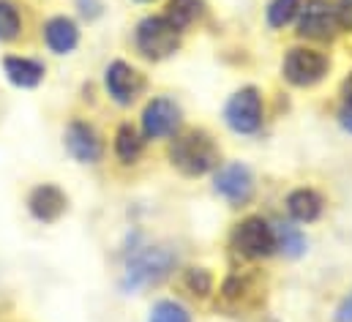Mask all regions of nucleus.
I'll return each instance as SVG.
<instances>
[{
  "mask_svg": "<svg viewBox=\"0 0 352 322\" xmlns=\"http://www.w3.org/2000/svg\"><path fill=\"white\" fill-rule=\"evenodd\" d=\"M112 153H115V159L120 161V164H126V167L137 164V161L142 159V153H145L142 131H137L131 123H120L115 129V137H112Z\"/></svg>",
  "mask_w": 352,
  "mask_h": 322,
  "instance_id": "obj_15",
  "label": "nucleus"
},
{
  "mask_svg": "<svg viewBox=\"0 0 352 322\" xmlns=\"http://www.w3.org/2000/svg\"><path fill=\"white\" fill-rule=\"evenodd\" d=\"M25 205H28V213H30L38 224H55V222L66 213L69 197H66V191H63L60 186H55V183H38V186H33V189L28 191Z\"/></svg>",
  "mask_w": 352,
  "mask_h": 322,
  "instance_id": "obj_12",
  "label": "nucleus"
},
{
  "mask_svg": "<svg viewBox=\"0 0 352 322\" xmlns=\"http://www.w3.org/2000/svg\"><path fill=\"white\" fill-rule=\"evenodd\" d=\"M263 93L252 85L230 96L224 107V120L235 134H254L263 126Z\"/></svg>",
  "mask_w": 352,
  "mask_h": 322,
  "instance_id": "obj_7",
  "label": "nucleus"
},
{
  "mask_svg": "<svg viewBox=\"0 0 352 322\" xmlns=\"http://www.w3.org/2000/svg\"><path fill=\"white\" fill-rule=\"evenodd\" d=\"M300 6H303V0H270L267 8H265V22H267V28H273V30L287 28V25L298 17Z\"/></svg>",
  "mask_w": 352,
  "mask_h": 322,
  "instance_id": "obj_20",
  "label": "nucleus"
},
{
  "mask_svg": "<svg viewBox=\"0 0 352 322\" xmlns=\"http://www.w3.org/2000/svg\"><path fill=\"white\" fill-rule=\"evenodd\" d=\"M339 33L336 6L331 0H306L298 11V36L311 41H331Z\"/></svg>",
  "mask_w": 352,
  "mask_h": 322,
  "instance_id": "obj_10",
  "label": "nucleus"
},
{
  "mask_svg": "<svg viewBox=\"0 0 352 322\" xmlns=\"http://www.w3.org/2000/svg\"><path fill=\"white\" fill-rule=\"evenodd\" d=\"M328 72H331L328 55H322L320 50H309V47H292L281 61L284 80L295 87H311L325 80Z\"/></svg>",
  "mask_w": 352,
  "mask_h": 322,
  "instance_id": "obj_4",
  "label": "nucleus"
},
{
  "mask_svg": "<svg viewBox=\"0 0 352 322\" xmlns=\"http://www.w3.org/2000/svg\"><path fill=\"white\" fill-rule=\"evenodd\" d=\"M322 208H325L322 197H320L314 189H306V186L289 191V197H287V211H289V216H292L295 222H300V224L317 222V219L322 216Z\"/></svg>",
  "mask_w": 352,
  "mask_h": 322,
  "instance_id": "obj_16",
  "label": "nucleus"
},
{
  "mask_svg": "<svg viewBox=\"0 0 352 322\" xmlns=\"http://www.w3.org/2000/svg\"><path fill=\"white\" fill-rule=\"evenodd\" d=\"M177 265V254L170 246H145L137 248L123 273V290H142L151 284L164 281Z\"/></svg>",
  "mask_w": 352,
  "mask_h": 322,
  "instance_id": "obj_2",
  "label": "nucleus"
},
{
  "mask_svg": "<svg viewBox=\"0 0 352 322\" xmlns=\"http://www.w3.org/2000/svg\"><path fill=\"white\" fill-rule=\"evenodd\" d=\"M137 3H153V0H137Z\"/></svg>",
  "mask_w": 352,
  "mask_h": 322,
  "instance_id": "obj_27",
  "label": "nucleus"
},
{
  "mask_svg": "<svg viewBox=\"0 0 352 322\" xmlns=\"http://www.w3.org/2000/svg\"><path fill=\"white\" fill-rule=\"evenodd\" d=\"M148 322H191V314L183 303L177 301H159L153 309H151V317Z\"/></svg>",
  "mask_w": 352,
  "mask_h": 322,
  "instance_id": "obj_21",
  "label": "nucleus"
},
{
  "mask_svg": "<svg viewBox=\"0 0 352 322\" xmlns=\"http://www.w3.org/2000/svg\"><path fill=\"white\" fill-rule=\"evenodd\" d=\"M230 246L235 254H241L246 259H263L276 251V235L263 216H249L241 224H235V230L230 235Z\"/></svg>",
  "mask_w": 352,
  "mask_h": 322,
  "instance_id": "obj_5",
  "label": "nucleus"
},
{
  "mask_svg": "<svg viewBox=\"0 0 352 322\" xmlns=\"http://www.w3.org/2000/svg\"><path fill=\"white\" fill-rule=\"evenodd\" d=\"M3 74L19 90H33L47 77V63L30 55H6L3 58Z\"/></svg>",
  "mask_w": 352,
  "mask_h": 322,
  "instance_id": "obj_14",
  "label": "nucleus"
},
{
  "mask_svg": "<svg viewBox=\"0 0 352 322\" xmlns=\"http://www.w3.org/2000/svg\"><path fill=\"white\" fill-rule=\"evenodd\" d=\"M170 161L186 178H202L219 167L221 153H219V145L213 142V137L208 131L194 129V131H186V134L175 137V142L170 145Z\"/></svg>",
  "mask_w": 352,
  "mask_h": 322,
  "instance_id": "obj_1",
  "label": "nucleus"
},
{
  "mask_svg": "<svg viewBox=\"0 0 352 322\" xmlns=\"http://www.w3.org/2000/svg\"><path fill=\"white\" fill-rule=\"evenodd\" d=\"M63 145H66L69 156L74 161H80V164H98V161L104 159V153H107L101 131L90 120H85V118H72L66 123Z\"/></svg>",
  "mask_w": 352,
  "mask_h": 322,
  "instance_id": "obj_9",
  "label": "nucleus"
},
{
  "mask_svg": "<svg viewBox=\"0 0 352 322\" xmlns=\"http://www.w3.org/2000/svg\"><path fill=\"white\" fill-rule=\"evenodd\" d=\"M41 41L52 55H72L80 47V25L66 14H52L41 25Z\"/></svg>",
  "mask_w": 352,
  "mask_h": 322,
  "instance_id": "obj_13",
  "label": "nucleus"
},
{
  "mask_svg": "<svg viewBox=\"0 0 352 322\" xmlns=\"http://www.w3.org/2000/svg\"><path fill=\"white\" fill-rule=\"evenodd\" d=\"M339 123L352 134V74L342 85V104H339Z\"/></svg>",
  "mask_w": 352,
  "mask_h": 322,
  "instance_id": "obj_23",
  "label": "nucleus"
},
{
  "mask_svg": "<svg viewBox=\"0 0 352 322\" xmlns=\"http://www.w3.org/2000/svg\"><path fill=\"white\" fill-rule=\"evenodd\" d=\"M213 189L216 194H221L227 202L232 205H246L254 194V175L246 164L241 161H232V164H224L216 169V178H213Z\"/></svg>",
  "mask_w": 352,
  "mask_h": 322,
  "instance_id": "obj_11",
  "label": "nucleus"
},
{
  "mask_svg": "<svg viewBox=\"0 0 352 322\" xmlns=\"http://www.w3.org/2000/svg\"><path fill=\"white\" fill-rule=\"evenodd\" d=\"M25 33V14L16 0H0V44H14Z\"/></svg>",
  "mask_w": 352,
  "mask_h": 322,
  "instance_id": "obj_18",
  "label": "nucleus"
},
{
  "mask_svg": "<svg viewBox=\"0 0 352 322\" xmlns=\"http://www.w3.org/2000/svg\"><path fill=\"white\" fill-rule=\"evenodd\" d=\"M74 6H77V14L85 22H96L104 14V3L101 0H74Z\"/></svg>",
  "mask_w": 352,
  "mask_h": 322,
  "instance_id": "obj_24",
  "label": "nucleus"
},
{
  "mask_svg": "<svg viewBox=\"0 0 352 322\" xmlns=\"http://www.w3.org/2000/svg\"><path fill=\"white\" fill-rule=\"evenodd\" d=\"M336 17H339V28L352 30V0H336Z\"/></svg>",
  "mask_w": 352,
  "mask_h": 322,
  "instance_id": "obj_25",
  "label": "nucleus"
},
{
  "mask_svg": "<svg viewBox=\"0 0 352 322\" xmlns=\"http://www.w3.org/2000/svg\"><path fill=\"white\" fill-rule=\"evenodd\" d=\"M164 17L175 30L183 33V30H188L194 22H199L205 17V0H170Z\"/></svg>",
  "mask_w": 352,
  "mask_h": 322,
  "instance_id": "obj_17",
  "label": "nucleus"
},
{
  "mask_svg": "<svg viewBox=\"0 0 352 322\" xmlns=\"http://www.w3.org/2000/svg\"><path fill=\"white\" fill-rule=\"evenodd\" d=\"M273 235H276V248L287 257H300L306 251V235L295 224L278 222V224H273Z\"/></svg>",
  "mask_w": 352,
  "mask_h": 322,
  "instance_id": "obj_19",
  "label": "nucleus"
},
{
  "mask_svg": "<svg viewBox=\"0 0 352 322\" xmlns=\"http://www.w3.org/2000/svg\"><path fill=\"white\" fill-rule=\"evenodd\" d=\"M333 320L336 322H352V292L342 301V303H339V309H336Z\"/></svg>",
  "mask_w": 352,
  "mask_h": 322,
  "instance_id": "obj_26",
  "label": "nucleus"
},
{
  "mask_svg": "<svg viewBox=\"0 0 352 322\" xmlns=\"http://www.w3.org/2000/svg\"><path fill=\"white\" fill-rule=\"evenodd\" d=\"M183 284L191 295H199V298H208L213 292V276L208 268H188L183 276Z\"/></svg>",
  "mask_w": 352,
  "mask_h": 322,
  "instance_id": "obj_22",
  "label": "nucleus"
},
{
  "mask_svg": "<svg viewBox=\"0 0 352 322\" xmlns=\"http://www.w3.org/2000/svg\"><path fill=\"white\" fill-rule=\"evenodd\" d=\"M183 112L180 104L170 96H156L145 104L142 115H140V129L145 140H167L175 137V131L180 129Z\"/></svg>",
  "mask_w": 352,
  "mask_h": 322,
  "instance_id": "obj_8",
  "label": "nucleus"
},
{
  "mask_svg": "<svg viewBox=\"0 0 352 322\" xmlns=\"http://www.w3.org/2000/svg\"><path fill=\"white\" fill-rule=\"evenodd\" d=\"M134 50L145 61H167L180 50V30L167 22V17H145L134 28Z\"/></svg>",
  "mask_w": 352,
  "mask_h": 322,
  "instance_id": "obj_3",
  "label": "nucleus"
},
{
  "mask_svg": "<svg viewBox=\"0 0 352 322\" xmlns=\"http://www.w3.org/2000/svg\"><path fill=\"white\" fill-rule=\"evenodd\" d=\"M104 90H107L112 104L131 107L148 90V80L137 66H131L126 61H112L104 69Z\"/></svg>",
  "mask_w": 352,
  "mask_h": 322,
  "instance_id": "obj_6",
  "label": "nucleus"
}]
</instances>
